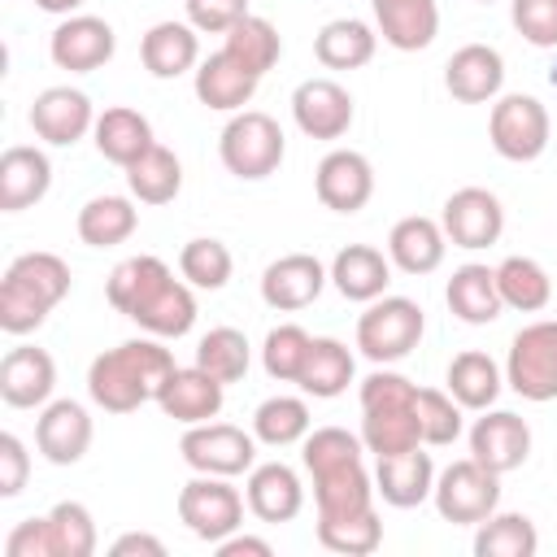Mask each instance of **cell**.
<instances>
[{"instance_id": "obj_18", "label": "cell", "mask_w": 557, "mask_h": 557, "mask_svg": "<svg viewBox=\"0 0 557 557\" xmlns=\"http://www.w3.org/2000/svg\"><path fill=\"white\" fill-rule=\"evenodd\" d=\"M292 117L309 139H344L352 126V96L335 78H305L292 91Z\"/></svg>"}, {"instance_id": "obj_21", "label": "cell", "mask_w": 557, "mask_h": 557, "mask_svg": "<svg viewBox=\"0 0 557 557\" xmlns=\"http://www.w3.org/2000/svg\"><path fill=\"white\" fill-rule=\"evenodd\" d=\"M52 387H57V361L44 348L17 344V348L4 352V361H0V400L9 409H39V405H48Z\"/></svg>"}, {"instance_id": "obj_14", "label": "cell", "mask_w": 557, "mask_h": 557, "mask_svg": "<svg viewBox=\"0 0 557 557\" xmlns=\"http://www.w3.org/2000/svg\"><path fill=\"white\" fill-rule=\"evenodd\" d=\"M117 52V35L104 17H91V13H70L52 39H48V57L57 70H70V74H91L100 65H109Z\"/></svg>"}, {"instance_id": "obj_41", "label": "cell", "mask_w": 557, "mask_h": 557, "mask_svg": "<svg viewBox=\"0 0 557 557\" xmlns=\"http://www.w3.org/2000/svg\"><path fill=\"white\" fill-rule=\"evenodd\" d=\"M309 405L300 396H270L257 405L252 413V435L270 448H287V444H300L309 435Z\"/></svg>"}, {"instance_id": "obj_37", "label": "cell", "mask_w": 557, "mask_h": 557, "mask_svg": "<svg viewBox=\"0 0 557 557\" xmlns=\"http://www.w3.org/2000/svg\"><path fill=\"white\" fill-rule=\"evenodd\" d=\"M352 374H357V361H352L348 344H339L331 335H318L296 383H300V392H309L318 400H331V396H339L352 383Z\"/></svg>"}, {"instance_id": "obj_1", "label": "cell", "mask_w": 557, "mask_h": 557, "mask_svg": "<svg viewBox=\"0 0 557 557\" xmlns=\"http://www.w3.org/2000/svg\"><path fill=\"white\" fill-rule=\"evenodd\" d=\"M109 305L139 322L157 339H178L196 326V296L187 278H174V270L161 257H126L109 274Z\"/></svg>"}, {"instance_id": "obj_4", "label": "cell", "mask_w": 557, "mask_h": 557, "mask_svg": "<svg viewBox=\"0 0 557 557\" xmlns=\"http://www.w3.org/2000/svg\"><path fill=\"white\" fill-rule=\"evenodd\" d=\"M70 296V265L57 252H22L0 278V331L30 335Z\"/></svg>"}, {"instance_id": "obj_35", "label": "cell", "mask_w": 557, "mask_h": 557, "mask_svg": "<svg viewBox=\"0 0 557 557\" xmlns=\"http://www.w3.org/2000/svg\"><path fill=\"white\" fill-rule=\"evenodd\" d=\"M78 239L87 248H113V244H126L139 226V209L131 196H91L83 209H78Z\"/></svg>"}, {"instance_id": "obj_25", "label": "cell", "mask_w": 557, "mask_h": 557, "mask_svg": "<svg viewBox=\"0 0 557 557\" xmlns=\"http://www.w3.org/2000/svg\"><path fill=\"white\" fill-rule=\"evenodd\" d=\"M374 492L383 496V505L392 509H413L435 492V461L431 453L409 448V453H392V457H374Z\"/></svg>"}, {"instance_id": "obj_10", "label": "cell", "mask_w": 557, "mask_h": 557, "mask_svg": "<svg viewBox=\"0 0 557 557\" xmlns=\"http://www.w3.org/2000/svg\"><path fill=\"white\" fill-rule=\"evenodd\" d=\"M178 518L183 527L205 540V544H222L226 535L239 531L244 522V496L239 487H231V479L222 474H196L183 492H178Z\"/></svg>"}, {"instance_id": "obj_33", "label": "cell", "mask_w": 557, "mask_h": 557, "mask_svg": "<svg viewBox=\"0 0 557 557\" xmlns=\"http://www.w3.org/2000/svg\"><path fill=\"white\" fill-rule=\"evenodd\" d=\"M91 135H96V152L104 157V161H113V165H131V161H139L157 139H152V122L139 113V109H126V104H113V109H104L100 117H96V126H91Z\"/></svg>"}, {"instance_id": "obj_12", "label": "cell", "mask_w": 557, "mask_h": 557, "mask_svg": "<svg viewBox=\"0 0 557 557\" xmlns=\"http://www.w3.org/2000/svg\"><path fill=\"white\" fill-rule=\"evenodd\" d=\"M178 453L196 474L235 479L257 466V435H248L244 426H231V422H196L183 431Z\"/></svg>"}, {"instance_id": "obj_38", "label": "cell", "mask_w": 557, "mask_h": 557, "mask_svg": "<svg viewBox=\"0 0 557 557\" xmlns=\"http://www.w3.org/2000/svg\"><path fill=\"white\" fill-rule=\"evenodd\" d=\"M126 187H131V196L139 205H170L178 196V187H183V165H178V157L170 148L152 144L139 161L126 165Z\"/></svg>"}, {"instance_id": "obj_40", "label": "cell", "mask_w": 557, "mask_h": 557, "mask_svg": "<svg viewBox=\"0 0 557 557\" xmlns=\"http://www.w3.org/2000/svg\"><path fill=\"white\" fill-rule=\"evenodd\" d=\"M231 57H239L252 74H270L274 65H278V57H283V39H278V30H274V22L270 17H257V13H248V17H239L231 30H226V44H222Z\"/></svg>"}, {"instance_id": "obj_19", "label": "cell", "mask_w": 557, "mask_h": 557, "mask_svg": "<svg viewBox=\"0 0 557 557\" xmlns=\"http://www.w3.org/2000/svg\"><path fill=\"white\" fill-rule=\"evenodd\" d=\"M326 278H331V270L313 252H287V257L265 265L261 300L270 309H278V313H296V309H305V305H313L322 296Z\"/></svg>"}, {"instance_id": "obj_26", "label": "cell", "mask_w": 557, "mask_h": 557, "mask_svg": "<svg viewBox=\"0 0 557 557\" xmlns=\"http://www.w3.org/2000/svg\"><path fill=\"white\" fill-rule=\"evenodd\" d=\"M52 187V161L44 148L30 144H13L0 157V209L4 213H22L30 205H39Z\"/></svg>"}, {"instance_id": "obj_36", "label": "cell", "mask_w": 557, "mask_h": 557, "mask_svg": "<svg viewBox=\"0 0 557 557\" xmlns=\"http://www.w3.org/2000/svg\"><path fill=\"white\" fill-rule=\"evenodd\" d=\"M500 366L487 357V352H479V348H470V352H457L453 361H448V392H453V400L461 405V409H474V413H483V409H492L496 405V396H500Z\"/></svg>"}, {"instance_id": "obj_7", "label": "cell", "mask_w": 557, "mask_h": 557, "mask_svg": "<svg viewBox=\"0 0 557 557\" xmlns=\"http://www.w3.org/2000/svg\"><path fill=\"white\" fill-rule=\"evenodd\" d=\"M422 331H426V313H422L418 300H409V296H379L357 318V348L374 366H392V361H400V357H409L418 348Z\"/></svg>"}, {"instance_id": "obj_23", "label": "cell", "mask_w": 557, "mask_h": 557, "mask_svg": "<svg viewBox=\"0 0 557 557\" xmlns=\"http://www.w3.org/2000/svg\"><path fill=\"white\" fill-rule=\"evenodd\" d=\"M35 448L52 466H74L91 448V413L78 400H48L35 418Z\"/></svg>"}, {"instance_id": "obj_39", "label": "cell", "mask_w": 557, "mask_h": 557, "mask_svg": "<svg viewBox=\"0 0 557 557\" xmlns=\"http://www.w3.org/2000/svg\"><path fill=\"white\" fill-rule=\"evenodd\" d=\"M496 287L505 309H518V313H540L553 300V278L535 257H505L496 265Z\"/></svg>"}, {"instance_id": "obj_15", "label": "cell", "mask_w": 557, "mask_h": 557, "mask_svg": "<svg viewBox=\"0 0 557 557\" xmlns=\"http://www.w3.org/2000/svg\"><path fill=\"white\" fill-rule=\"evenodd\" d=\"M313 191L326 209L335 213H357L370 205L374 196V165L357 152V148H331L322 161H318V174H313Z\"/></svg>"}, {"instance_id": "obj_24", "label": "cell", "mask_w": 557, "mask_h": 557, "mask_svg": "<svg viewBox=\"0 0 557 557\" xmlns=\"http://www.w3.org/2000/svg\"><path fill=\"white\" fill-rule=\"evenodd\" d=\"M257 83H261V74H252L239 57H231L226 48H218L213 57H205L200 65H196V78H191V87H196V100L205 104V109H218V113H239L252 96H257Z\"/></svg>"}, {"instance_id": "obj_22", "label": "cell", "mask_w": 557, "mask_h": 557, "mask_svg": "<svg viewBox=\"0 0 557 557\" xmlns=\"http://www.w3.org/2000/svg\"><path fill=\"white\" fill-rule=\"evenodd\" d=\"M444 87L461 104H487L505 87V57L492 44H466L444 65Z\"/></svg>"}, {"instance_id": "obj_8", "label": "cell", "mask_w": 557, "mask_h": 557, "mask_svg": "<svg viewBox=\"0 0 557 557\" xmlns=\"http://www.w3.org/2000/svg\"><path fill=\"white\" fill-rule=\"evenodd\" d=\"M505 383L522 400H557V318L531 322L509 339L505 357Z\"/></svg>"}, {"instance_id": "obj_32", "label": "cell", "mask_w": 557, "mask_h": 557, "mask_svg": "<svg viewBox=\"0 0 557 557\" xmlns=\"http://www.w3.org/2000/svg\"><path fill=\"white\" fill-rule=\"evenodd\" d=\"M200 30L191 22H157L144 44H139V57H144V70L152 78H178L187 70L200 65Z\"/></svg>"}, {"instance_id": "obj_11", "label": "cell", "mask_w": 557, "mask_h": 557, "mask_svg": "<svg viewBox=\"0 0 557 557\" xmlns=\"http://www.w3.org/2000/svg\"><path fill=\"white\" fill-rule=\"evenodd\" d=\"M487 135H492V148H496L505 161H535V157H544V148H548L553 122H548V109H544L535 96L509 91V96H500V100L492 104Z\"/></svg>"}, {"instance_id": "obj_2", "label": "cell", "mask_w": 557, "mask_h": 557, "mask_svg": "<svg viewBox=\"0 0 557 557\" xmlns=\"http://www.w3.org/2000/svg\"><path fill=\"white\" fill-rule=\"evenodd\" d=\"M366 444L361 435L344 426H318L300 440L305 470L313 479V500H318V522L352 518L374 509V479L366 474Z\"/></svg>"}, {"instance_id": "obj_48", "label": "cell", "mask_w": 557, "mask_h": 557, "mask_svg": "<svg viewBox=\"0 0 557 557\" xmlns=\"http://www.w3.org/2000/svg\"><path fill=\"white\" fill-rule=\"evenodd\" d=\"M418 426H422V444L444 448L461 435V405L453 400V392L440 387H418Z\"/></svg>"}, {"instance_id": "obj_6", "label": "cell", "mask_w": 557, "mask_h": 557, "mask_svg": "<svg viewBox=\"0 0 557 557\" xmlns=\"http://www.w3.org/2000/svg\"><path fill=\"white\" fill-rule=\"evenodd\" d=\"M283 152H287V139H283V126L261 113V109H239L226 126H222V139H218V157L222 165L235 174V178H270L278 165H283Z\"/></svg>"}, {"instance_id": "obj_54", "label": "cell", "mask_w": 557, "mask_h": 557, "mask_svg": "<svg viewBox=\"0 0 557 557\" xmlns=\"http://www.w3.org/2000/svg\"><path fill=\"white\" fill-rule=\"evenodd\" d=\"M218 548V557H270L274 548H270V540H257V535H226L222 544H213Z\"/></svg>"}, {"instance_id": "obj_3", "label": "cell", "mask_w": 557, "mask_h": 557, "mask_svg": "<svg viewBox=\"0 0 557 557\" xmlns=\"http://www.w3.org/2000/svg\"><path fill=\"white\" fill-rule=\"evenodd\" d=\"M174 370V352L152 339H126L109 352H100L87 370V396L104 413H135L139 405L157 400L161 383Z\"/></svg>"}, {"instance_id": "obj_9", "label": "cell", "mask_w": 557, "mask_h": 557, "mask_svg": "<svg viewBox=\"0 0 557 557\" xmlns=\"http://www.w3.org/2000/svg\"><path fill=\"white\" fill-rule=\"evenodd\" d=\"M435 509L444 522H461V527H479L483 518L496 513L500 505V474H492L487 466H479L474 457H461L453 466H444L435 474V492H431Z\"/></svg>"}, {"instance_id": "obj_20", "label": "cell", "mask_w": 557, "mask_h": 557, "mask_svg": "<svg viewBox=\"0 0 557 557\" xmlns=\"http://www.w3.org/2000/svg\"><path fill=\"white\" fill-rule=\"evenodd\" d=\"M91 126H96V109L78 87H44L30 104V131L52 148L78 144Z\"/></svg>"}, {"instance_id": "obj_47", "label": "cell", "mask_w": 557, "mask_h": 557, "mask_svg": "<svg viewBox=\"0 0 557 557\" xmlns=\"http://www.w3.org/2000/svg\"><path fill=\"white\" fill-rule=\"evenodd\" d=\"M318 544L326 553H339V557H366V553H374L383 544L379 509L352 513V518H335V522H318Z\"/></svg>"}, {"instance_id": "obj_56", "label": "cell", "mask_w": 557, "mask_h": 557, "mask_svg": "<svg viewBox=\"0 0 557 557\" xmlns=\"http://www.w3.org/2000/svg\"><path fill=\"white\" fill-rule=\"evenodd\" d=\"M548 83H553V91H557V61H553V70H548Z\"/></svg>"}, {"instance_id": "obj_29", "label": "cell", "mask_w": 557, "mask_h": 557, "mask_svg": "<svg viewBox=\"0 0 557 557\" xmlns=\"http://www.w3.org/2000/svg\"><path fill=\"white\" fill-rule=\"evenodd\" d=\"M444 252H448L444 226L435 218H422V213L400 218L392 226V235H387V257L405 274H431V270H440Z\"/></svg>"}, {"instance_id": "obj_52", "label": "cell", "mask_w": 557, "mask_h": 557, "mask_svg": "<svg viewBox=\"0 0 557 557\" xmlns=\"http://www.w3.org/2000/svg\"><path fill=\"white\" fill-rule=\"evenodd\" d=\"M4 557H57L52 553V531H48V518H26L9 531L4 540Z\"/></svg>"}, {"instance_id": "obj_30", "label": "cell", "mask_w": 557, "mask_h": 557, "mask_svg": "<svg viewBox=\"0 0 557 557\" xmlns=\"http://www.w3.org/2000/svg\"><path fill=\"white\" fill-rule=\"evenodd\" d=\"M331 283H335V292H339L344 300L370 305V300H379V296L387 292V283H392V257H383V252L370 248V244H348V248H339L335 261H331Z\"/></svg>"}, {"instance_id": "obj_46", "label": "cell", "mask_w": 557, "mask_h": 557, "mask_svg": "<svg viewBox=\"0 0 557 557\" xmlns=\"http://www.w3.org/2000/svg\"><path fill=\"white\" fill-rule=\"evenodd\" d=\"M309 348H313V335H309L305 326H296V322H283V326H274V331L265 335V344H261V366H265L270 379L296 383L300 370H305V361H309Z\"/></svg>"}, {"instance_id": "obj_44", "label": "cell", "mask_w": 557, "mask_h": 557, "mask_svg": "<svg viewBox=\"0 0 557 557\" xmlns=\"http://www.w3.org/2000/svg\"><path fill=\"white\" fill-rule=\"evenodd\" d=\"M231 270H235V257H231V248H226L222 239L200 235V239H187L183 252H178V274H183L191 287H200V292L226 287V283H231Z\"/></svg>"}, {"instance_id": "obj_17", "label": "cell", "mask_w": 557, "mask_h": 557, "mask_svg": "<svg viewBox=\"0 0 557 557\" xmlns=\"http://www.w3.org/2000/svg\"><path fill=\"white\" fill-rule=\"evenodd\" d=\"M531 453V426L509 409H483L470 426V457L492 474H509Z\"/></svg>"}, {"instance_id": "obj_42", "label": "cell", "mask_w": 557, "mask_h": 557, "mask_svg": "<svg viewBox=\"0 0 557 557\" xmlns=\"http://www.w3.org/2000/svg\"><path fill=\"white\" fill-rule=\"evenodd\" d=\"M540 531L527 513H492L479 522L474 553L479 557H535Z\"/></svg>"}, {"instance_id": "obj_50", "label": "cell", "mask_w": 557, "mask_h": 557, "mask_svg": "<svg viewBox=\"0 0 557 557\" xmlns=\"http://www.w3.org/2000/svg\"><path fill=\"white\" fill-rule=\"evenodd\" d=\"M187 22L205 35H226L239 17H248V0H183Z\"/></svg>"}, {"instance_id": "obj_31", "label": "cell", "mask_w": 557, "mask_h": 557, "mask_svg": "<svg viewBox=\"0 0 557 557\" xmlns=\"http://www.w3.org/2000/svg\"><path fill=\"white\" fill-rule=\"evenodd\" d=\"M444 300L448 309L470 322V326H487L500 318L505 300H500V287H496V270L492 265H479V261H466L453 270L448 287H444Z\"/></svg>"}, {"instance_id": "obj_45", "label": "cell", "mask_w": 557, "mask_h": 557, "mask_svg": "<svg viewBox=\"0 0 557 557\" xmlns=\"http://www.w3.org/2000/svg\"><path fill=\"white\" fill-rule=\"evenodd\" d=\"M44 518H48L57 557H91L96 553V518L83 500H57Z\"/></svg>"}, {"instance_id": "obj_55", "label": "cell", "mask_w": 557, "mask_h": 557, "mask_svg": "<svg viewBox=\"0 0 557 557\" xmlns=\"http://www.w3.org/2000/svg\"><path fill=\"white\" fill-rule=\"evenodd\" d=\"M44 13H57V17H70V13H78L87 0H35Z\"/></svg>"}, {"instance_id": "obj_16", "label": "cell", "mask_w": 557, "mask_h": 557, "mask_svg": "<svg viewBox=\"0 0 557 557\" xmlns=\"http://www.w3.org/2000/svg\"><path fill=\"white\" fill-rule=\"evenodd\" d=\"M222 400H226V383L213 379L209 370L200 366H174L170 379L161 383L157 392V405L165 418L183 422V426H196V422H213L222 413Z\"/></svg>"}, {"instance_id": "obj_49", "label": "cell", "mask_w": 557, "mask_h": 557, "mask_svg": "<svg viewBox=\"0 0 557 557\" xmlns=\"http://www.w3.org/2000/svg\"><path fill=\"white\" fill-rule=\"evenodd\" d=\"M513 30L535 48H557V0H509Z\"/></svg>"}, {"instance_id": "obj_5", "label": "cell", "mask_w": 557, "mask_h": 557, "mask_svg": "<svg viewBox=\"0 0 557 557\" xmlns=\"http://www.w3.org/2000/svg\"><path fill=\"white\" fill-rule=\"evenodd\" d=\"M361 444L374 457L409 453L422 444L418 383L396 370H374L370 379H361Z\"/></svg>"}, {"instance_id": "obj_34", "label": "cell", "mask_w": 557, "mask_h": 557, "mask_svg": "<svg viewBox=\"0 0 557 557\" xmlns=\"http://www.w3.org/2000/svg\"><path fill=\"white\" fill-rule=\"evenodd\" d=\"M374 48H379V35L361 17H335L313 39V57L326 70H361L374 61Z\"/></svg>"}, {"instance_id": "obj_43", "label": "cell", "mask_w": 557, "mask_h": 557, "mask_svg": "<svg viewBox=\"0 0 557 557\" xmlns=\"http://www.w3.org/2000/svg\"><path fill=\"white\" fill-rule=\"evenodd\" d=\"M196 366L209 370V374L222 379V383H239V379L248 374V366H252V348H248L244 331H235V326H213V331L200 335V344H196Z\"/></svg>"}, {"instance_id": "obj_27", "label": "cell", "mask_w": 557, "mask_h": 557, "mask_svg": "<svg viewBox=\"0 0 557 557\" xmlns=\"http://www.w3.org/2000/svg\"><path fill=\"white\" fill-rule=\"evenodd\" d=\"M244 496H248V509H252L261 522H292V518L305 509L300 474H296L287 461L252 466V470H248V483H244Z\"/></svg>"}, {"instance_id": "obj_28", "label": "cell", "mask_w": 557, "mask_h": 557, "mask_svg": "<svg viewBox=\"0 0 557 557\" xmlns=\"http://www.w3.org/2000/svg\"><path fill=\"white\" fill-rule=\"evenodd\" d=\"M383 44L396 52H422L440 35V4L435 0H370Z\"/></svg>"}, {"instance_id": "obj_51", "label": "cell", "mask_w": 557, "mask_h": 557, "mask_svg": "<svg viewBox=\"0 0 557 557\" xmlns=\"http://www.w3.org/2000/svg\"><path fill=\"white\" fill-rule=\"evenodd\" d=\"M26 474H30V453H26V444H22L13 431H4V435H0V496H4V500L22 496Z\"/></svg>"}, {"instance_id": "obj_13", "label": "cell", "mask_w": 557, "mask_h": 557, "mask_svg": "<svg viewBox=\"0 0 557 557\" xmlns=\"http://www.w3.org/2000/svg\"><path fill=\"white\" fill-rule=\"evenodd\" d=\"M440 226L448 235L453 248H492L505 231V209L500 200L487 191V187H457L448 200H444V213H440Z\"/></svg>"}, {"instance_id": "obj_53", "label": "cell", "mask_w": 557, "mask_h": 557, "mask_svg": "<svg viewBox=\"0 0 557 557\" xmlns=\"http://www.w3.org/2000/svg\"><path fill=\"white\" fill-rule=\"evenodd\" d=\"M109 553H113V557H135V553H144V557H165V544H161L157 535H148V531H126V535L113 540Z\"/></svg>"}, {"instance_id": "obj_57", "label": "cell", "mask_w": 557, "mask_h": 557, "mask_svg": "<svg viewBox=\"0 0 557 557\" xmlns=\"http://www.w3.org/2000/svg\"><path fill=\"white\" fill-rule=\"evenodd\" d=\"M474 4H496V0H474Z\"/></svg>"}]
</instances>
